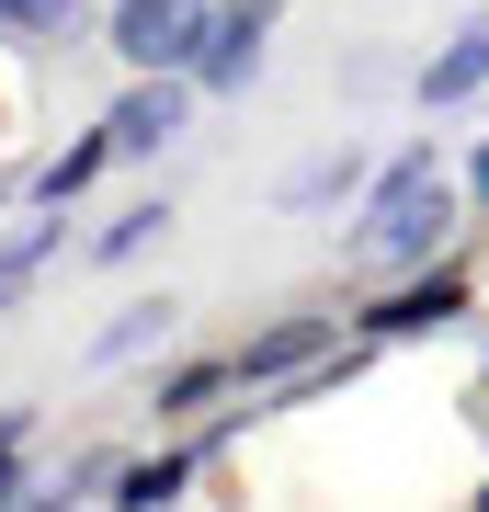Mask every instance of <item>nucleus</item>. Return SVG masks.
I'll use <instances>...</instances> for the list:
<instances>
[{
    "label": "nucleus",
    "mask_w": 489,
    "mask_h": 512,
    "mask_svg": "<svg viewBox=\"0 0 489 512\" xmlns=\"http://www.w3.org/2000/svg\"><path fill=\"white\" fill-rule=\"evenodd\" d=\"M444 228H455V183H444L433 160H399L376 194H364L353 251H364V262H433V251H444Z\"/></svg>",
    "instance_id": "obj_1"
},
{
    "label": "nucleus",
    "mask_w": 489,
    "mask_h": 512,
    "mask_svg": "<svg viewBox=\"0 0 489 512\" xmlns=\"http://www.w3.org/2000/svg\"><path fill=\"white\" fill-rule=\"evenodd\" d=\"M205 0H114V57H126V69H194V46H205Z\"/></svg>",
    "instance_id": "obj_2"
},
{
    "label": "nucleus",
    "mask_w": 489,
    "mask_h": 512,
    "mask_svg": "<svg viewBox=\"0 0 489 512\" xmlns=\"http://www.w3.org/2000/svg\"><path fill=\"white\" fill-rule=\"evenodd\" d=\"M262 23H273V0H228V12L205 23V46H194V92H239V80L262 69Z\"/></svg>",
    "instance_id": "obj_3"
},
{
    "label": "nucleus",
    "mask_w": 489,
    "mask_h": 512,
    "mask_svg": "<svg viewBox=\"0 0 489 512\" xmlns=\"http://www.w3.org/2000/svg\"><path fill=\"white\" fill-rule=\"evenodd\" d=\"M194 69H137V92L114 103V148H171L182 114H194V92H182Z\"/></svg>",
    "instance_id": "obj_4"
},
{
    "label": "nucleus",
    "mask_w": 489,
    "mask_h": 512,
    "mask_svg": "<svg viewBox=\"0 0 489 512\" xmlns=\"http://www.w3.org/2000/svg\"><path fill=\"white\" fill-rule=\"evenodd\" d=\"M478 92H489V12L433 57V69H421V103H478Z\"/></svg>",
    "instance_id": "obj_5"
},
{
    "label": "nucleus",
    "mask_w": 489,
    "mask_h": 512,
    "mask_svg": "<svg viewBox=\"0 0 489 512\" xmlns=\"http://www.w3.org/2000/svg\"><path fill=\"white\" fill-rule=\"evenodd\" d=\"M455 308H467V285H455V274H433V285L387 296V308H376V330H387V342H421V330H444Z\"/></svg>",
    "instance_id": "obj_6"
},
{
    "label": "nucleus",
    "mask_w": 489,
    "mask_h": 512,
    "mask_svg": "<svg viewBox=\"0 0 489 512\" xmlns=\"http://www.w3.org/2000/svg\"><path fill=\"white\" fill-rule=\"evenodd\" d=\"M319 342H330V319H285L239 353V376H296V365H319Z\"/></svg>",
    "instance_id": "obj_7"
},
{
    "label": "nucleus",
    "mask_w": 489,
    "mask_h": 512,
    "mask_svg": "<svg viewBox=\"0 0 489 512\" xmlns=\"http://www.w3.org/2000/svg\"><path fill=\"white\" fill-rule=\"evenodd\" d=\"M103 160H114V126H103V137H80V148H57V160L35 171V194H46V205H69V194H80V183H91Z\"/></svg>",
    "instance_id": "obj_8"
},
{
    "label": "nucleus",
    "mask_w": 489,
    "mask_h": 512,
    "mask_svg": "<svg viewBox=\"0 0 489 512\" xmlns=\"http://www.w3.org/2000/svg\"><path fill=\"white\" fill-rule=\"evenodd\" d=\"M148 342H171V308H160V296H148V308H126V319L103 330V365H137Z\"/></svg>",
    "instance_id": "obj_9"
},
{
    "label": "nucleus",
    "mask_w": 489,
    "mask_h": 512,
    "mask_svg": "<svg viewBox=\"0 0 489 512\" xmlns=\"http://www.w3.org/2000/svg\"><path fill=\"white\" fill-rule=\"evenodd\" d=\"M171 490H182V467H171V456H160V467H126V478H114V501H126V512H160Z\"/></svg>",
    "instance_id": "obj_10"
},
{
    "label": "nucleus",
    "mask_w": 489,
    "mask_h": 512,
    "mask_svg": "<svg viewBox=\"0 0 489 512\" xmlns=\"http://www.w3.org/2000/svg\"><path fill=\"white\" fill-rule=\"evenodd\" d=\"M0 23H12V35H69L80 0H0Z\"/></svg>",
    "instance_id": "obj_11"
},
{
    "label": "nucleus",
    "mask_w": 489,
    "mask_h": 512,
    "mask_svg": "<svg viewBox=\"0 0 489 512\" xmlns=\"http://www.w3.org/2000/svg\"><path fill=\"white\" fill-rule=\"evenodd\" d=\"M171 217H160V205H126V217H114L103 228V262H126V251H148V239H160Z\"/></svg>",
    "instance_id": "obj_12"
},
{
    "label": "nucleus",
    "mask_w": 489,
    "mask_h": 512,
    "mask_svg": "<svg viewBox=\"0 0 489 512\" xmlns=\"http://www.w3.org/2000/svg\"><path fill=\"white\" fill-rule=\"evenodd\" d=\"M12 444H23V410H0V456H12Z\"/></svg>",
    "instance_id": "obj_13"
},
{
    "label": "nucleus",
    "mask_w": 489,
    "mask_h": 512,
    "mask_svg": "<svg viewBox=\"0 0 489 512\" xmlns=\"http://www.w3.org/2000/svg\"><path fill=\"white\" fill-rule=\"evenodd\" d=\"M12 296H23V262H0V308H12Z\"/></svg>",
    "instance_id": "obj_14"
},
{
    "label": "nucleus",
    "mask_w": 489,
    "mask_h": 512,
    "mask_svg": "<svg viewBox=\"0 0 489 512\" xmlns=\"http://www.w3.org/2000/svg\"><path fill=\"white\" fill-rule=\"evenodd\" d=\"M0 501H12V456H0Z\"/></svg>",
    "instance_id": "obj_15"
},
{
    "label": "nucleus",
    "mask_w": 489,
    "mask_h": 512,
    "mask_svg": "<svg viewBox=\"0 0 489 512\" xmlns=\"http://www.w3.org/2000/svg\"><path fill=\"white\" fill-rule=\"evenodd\" d=\"M478 512H489V490H478Z\"/></svg>",
    "instance_id": "obj_16"
}]
</instances>
